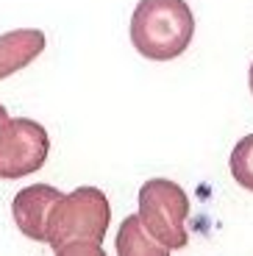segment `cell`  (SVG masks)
Returning a JSON list of instances; mask_svg holds the SVG:
<instances>
[{"mask_svg": "<svg viewBox=\"0 0 253 256\" xmlns=\"http://www.w3.org/2000/svg\"><path fill=\"white\" fill-rule=\"evenodd\" d=\"M195 17L186 0H140L131 14V45L142 58L170 62L190 48Z\"/></svg>", "mask_w": 253, "mask_h": 256, "instance_id": "6da1fadb", "label": "cell"}, {"mask_svg": "<svg viewBox=\"0 0 253 256\" xmlns=\"http://www.w3.org/2000/svg\"><path fill=\"white\" fill-rule=\"evenodd\" d=\"M108 223H112V206H108L106 192L98 186H78L53 204L48 214L44 242L53 250L76 240L103 242Z\"/></svg>", "mask_w": 253, "mask_h": 256, "instance_id": "7a4b0ae2", "label": "cell"}, {"mask_svg": "<svg viewBox=\"0 0 253 256\" xmlns=\"http://www.w3.org/2000/svg\"><path fill=\"white\" fill-rule=\"evenodd\" d=\"M186 214L190 200L181 184L170 178H150L140 186V220L167 248L186 245Z\"/></svg>", "mask_w": 253, "mask_h": 256, "instance_id": "3957f363", "label": "cell"}, {"mask_svg": "<svg viewBox=\"0 0 253 256\" xmlns=\"http://www.w3.org/2000/svg\"><path fill=\"white\" fill-rule=\"evenodd\" d=\"M50 154V136L36 120L8 117L0 122V178L14 181L42 170Z\"/></svg>", "mask_w": 253, "mask_h": 256, "instance_id": "277c9868", "label": "cell"}, {"mask_svg": "<svg viewBox=\"0 0 253 256\" xmlns=\"http://www.w3.org/2000/svg\"><path fill=\"white\" fill-rule=\"evenodd\" d=\"M62 198V192L50 184H31L26 190H20L12 200V214L17 228L26 234L28 240L44 242V231H48V214H50L53 204Z\"/></svg>", "mask_w": 253, "mask_h": 256, "instance_id": "5b68a950", "label": "cell"}, {"mask_svg": "<svg viewBox=\"0 0 253 256\" xmlns=\"http://www.w3.org/2000/svg\"><path fill=\"white\" fill-rule=\"evenodd\" d=\"M44 34L39 28H17L0 36V81L34 62L44 50Z\"/></svg>", "mask_w": 253, "mask_h": 256, "instance_id": "8992f818", "label": "cell"}, {"mask_svg": "<svg viewBox=\"0 0 253 256\" xmlns=\"http://www.w3.org/2000/svg\"><path fill=\"white\" fill-rule=\"evenodd\" d=\"M117 256H170V248L162 245L142 226L140 214H128L117 228Z\"/></svg>", "mask_w": 253, "mask_h": 256, "instance_id": "52a82bcc", "label": "cell"}, {"mask_svg": "<svg viewBox=\"0 0 253 256\" xmlns=\"http://www.w3.org/2000/svg\"><path fill=\"white\" fill-rule=\"evenodd\" d=\"M228 164H231V176H234L236 184H240L242 190L253 192V134L242 136L234 145Z\"/></svg>", "mask_w": 253, "mask_h": 256, "instance_id": "ba28073f", "label": "cell"}, {"mask_svg": "<svg viewBox=\"0 0 253 256\" xmlns=\"http://www.w3.org/2000/svg\"><path fill=\"white\" fill-rule=\"evenodd\" d=\"M56 256H106V250L95 240H76V242L62 245L56 250Z\"/></svg>", "mask_w": 253, "mask_h": 256, "instance_id": "9c48e42d", "label": "cell"}, {"mask_svg": "<svg viewBox=\"0 0 253 256\" xmlns=\"http://www.w3.org/2000/svg\"><path fill=\"white\" fill-rule=\"evenodd\" d=\"M6 120H8V112H6V106L0 103V122H6Z\"/></svg>", "mask_w": 253, "mask_h": 256, "instance_id": "30bf717a", "label": "cell"}, {"mask_svg": "<svg viewBox=\"0 0 253 256\" xmlns=\"http://www.w3.org/2000/svg\"><path fill=\"white\" fill-rule=\"evenodd\" d=\"M248 86H250V95H253V62H250V72H248Z\"/></svg>", "mask_w": 253, "mask_h": 256, "instance_id": "8fae6325", "label": "cell"}]
</instances>
